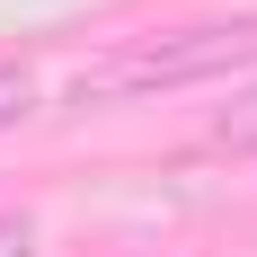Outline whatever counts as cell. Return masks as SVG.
<instances>
[{
	"mask_svg": "<svg viewBox=\"0 0 257 257\" xmlns=\"http://www.w3.org/2000/svg\"><path fill=\"white\" fill-rule=\"evenodd\" d=\"M257 62V18H204V27H160V36H124L115 53H98L71 80V106H124L160 98V89H195Z\"/></svg>",
	"mask_w": 257,
	"mask_h": 257,
	"instance_id": "6da1fadb",
	"label": "cell"
},
{
	"mask_svg": "<svg viewBox=\"0 0 257 257\" xmlns=\"http://www.w3.org/2000/svg\"><path fill=\"white\" fill-rule=\"evenodd\" d=\"M213 142H222V151H257V89H239V98L213 115Z\"/></svg>",
	"mask_w": 257,
	"mask_h": 257,
	"instance_id": "7a4b0ae2",
	"label": "cell"
},
{
	"mask_svg": "<svg viewBox=\"0 0 257 257\" xmlns=\"http://www.w3.org/2000/svg\"><path fill=\"white\" fill-rule=\"evenodd\" d=\"M27 106H36V71H27V62H0V133L18 124Z\"/></svg>",
	"mask_w": 257,
	"mask_h": 257,
	"instance_id": "3957f363",
	"label": "cell"
},
{
	"mask_svg": "<svg viewBox=\"0 0 257 257\" xmlns=\"http://www.w3.org/2000/svg\"><path fill=\"white\" fill-rule=\"evenodd\" d=\"M0 257H36V213H0Z\"/></svg>",
	"mask_w": 257,
	"mask_h": 257,
	"instance_id": "277c9868",
	"label": "cell"
}]
</instances>
